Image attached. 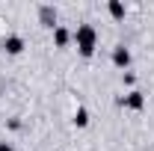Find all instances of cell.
I'll list each match as a JSON object with an SVG mask.
<instances>
[{
	"label": "cell",
	"mask_w": 154,
	"mask_h": 151,
	"mask_svg": "<svg viewBox=\"0 0 154 151\" xmlns=\"http://www.w3.org/2000/svg\"><path fill=\"white\" fill-rule=\"evenodd\" d=\"M107 12H110V18H113V21H125V3L110 0V3H107Z\"/></svg>",
	"instance_id": "cell-7"
},
{
	"label": "cell",
	"mask_w": 154,
	"mask_h": 151,
	"mask_svg": "<svg viewBox=\"0 0 154 151\" xmlns=\"http://www.w3.org/2000/svg\"><path fill=\"white\" fill-rule=\"evenodd\" d=\"M38 24L48 27V30H54L57 27V9L54 6H38Z\"/></svg>",
	"instance_id": "cell-6"
},
{
	"label": "cell",
	"mask_w": 154,
	"mask_h": 151,
	"mask_svg": "<svg viewBox=\"0 0 154 151\" xmlns=\"http://www.w3.org/2000/svg\"><path fill=\"white\" fill-rule=\"evenodd\" d=\"M119 104H122V107H128V110H136V113H139V110H145V95L139 92V89H131L128 95H122V98H119Z\"/></svg>",
	"instance_id": "cell-2"
},
{
	"label": "cell",
	"mask_w": 154,
	"mask_h": 151,
	"mask_svg": "<svg viewBox=\"0 0 154 151\" xmlns=\"http://www.w3.org/2000/svg\"><path fill=\"white\" fill-rule=\"evenodd\" d=\"M122 80H125L128 86H134V83H136V74H134V71H125V74H122Z\"/></svg>",
	"instance_id": "cell-9"
},
{
	"label": "cell",
	"mask_w": 154,
	"mask_h": 151,
	"mask_svg": "<svg viewBox=\"0 0 154 151\" xmlns=\"http://www.w3.org/2000/svg\"><path fill=\"white\" fill-rule=\"evenodd\" d=\"M0 151H15V148H12V145H9L6 139H0Z\"/></svg>",
	"instance_id": "cell-10"
},
{
	"label": "cell",
	"mask_w": 154,
	"mask_h": 151,
	"mask_svg": "<svg viewBox=\"0 0 154 151\" xmlns=\"http://www.w3.org/2000/svg\"><path fill=\"white\" fill-rule=\"evenodd\" d=\"M71 122H74V128H86V125H89V110H86V107H77V113H74Z\"/></svg>",
	"instance_id": "cell-8"
},
{
	"label": "cell",
	"mask_w": 154,
	"mask_h": 151,
	"mask_svg": "<svg viewBox=\"0 0 154 151\" xmlns=\"http://www.w3.org/2000/svg\"><path fill=\"white\" fill-rule=\"evenodd\" d=\"M24 48H27V42H24L21 36H15V33L3 39V54H9V57H21Z\"/></svg>",
	"instance_id": "cell-3"
},
{
	"label": "cell",
	"mask_w": 154,
	"mask_h": 151,
	"mask_svg": "<svg viewBox=\"0 0 154 151\" xmlns=\"http://www.w3.org/2000/svg\"><path fill=\"white\" fill-rule=\"evenodd\" d=\"M51 33H54V48H59V51H62V48H68V45H71V30H68V27L57 24Z\"/></svg>",
	"instance_id": "cell-5"
},
{
	"label": "cell",
	"mask_w": 154,
	"mask_h": 151,
	"mask_svg": "<svg viewBox=\"0 0 154 151\" xmlns=\"http://www.w3.org/2000/svg\"><path fill=\"white\" fill-rule=\"evenodd\" d=\"M110 59H113L116 68L128 71V65H131V59H134V57H131V48H125V45H116V48H113V57H110Z\"/></svg>",
	"instance_id": "cell-4"
},
{
	"label": "cell",
	"mask_w": 154,
	"mask_h": 151,
	"mask_svg": "<svg viewBox=\"0 0 154 151\" xmlns=\"http://www.w3.org/2000/svg\"><path fill=\"white\" fill-rule=\"evenodd\" d=\"M71 42L77 45V54L89 59V57H95V51H98V30L92 24H80L71 33Z\"/></svg>",
	"instance_id": "cell-1"
}]
</instances>
